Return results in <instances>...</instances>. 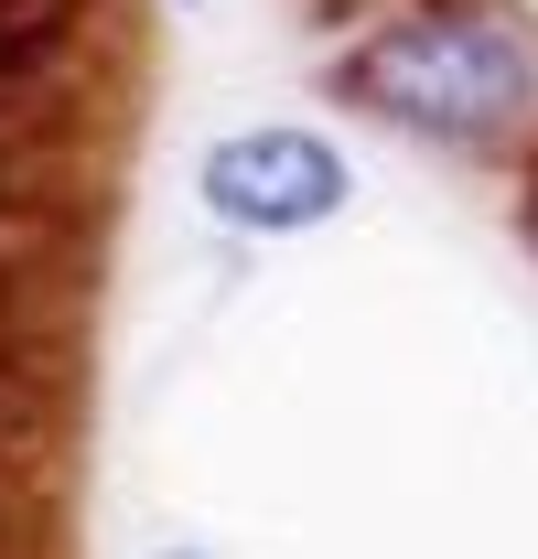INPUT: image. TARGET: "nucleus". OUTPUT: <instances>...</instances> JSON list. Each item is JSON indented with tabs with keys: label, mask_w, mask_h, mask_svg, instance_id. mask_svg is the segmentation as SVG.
Listing matches in <instances>:
<instances>
[{
	"label": "nucleus",
	"mask_w": 538,
	"mask_h": 559,
	"mask_svg": "<svg viewBox=\"0 0 538 559\" xmlns=\"http://www.w3.org/2000/svg\"><path fill=\"white\" fill-rule=\"evenodd\" d=\"M528 248H538V205H528Z\"/></svg>",
	"instance_id": "nucleus-3"
},
{
	"label": "nucleus",
	"mask_w": 538,
	"mask_h": 559,
	"mask_svg": "<svg viewBox=\"0 0 538 559\" xmlns=\"http://www.w3.org/2000/svg\"><path fill=\"white\" fill-rule=\"evenodd\" d=\"M344 97L442 140V151H506L538 119V44L506 11H431L388 22L344 55Z\"/></svg>",
	"instance_id": "nucleus-1"
},
{
	"label": "nucleus",
	"mask_w": 538,
	"mask_h": 559,
	"mask_svg": "<svg viewBox=\"0 0 538 559\" xmlns=\"http://www.w3.org/2000/svg\"><path fill=\"white\" fill-rule=\"evenodd\" d=\"M173 559H195V549H173Z\"/></svg>",
	"instance_id": "nucleus-4"
},
{
	"label": "nucleus",
	"mask_w": 538,
	"mask_h": 559,
	"mask_svg": "<svg viewBox=\"0 0 538 559\" xmlns=\"http://www.w3.org/2000/svg\"><path fill=\"white\" fill-rule=\"evenodd\" d=\"M195 194H204V215L237 226V237H302V226H324V215L355 205V162H344L324 130L269 119V130H226L204 151Z\"/></svg>",
	"instance_id": "nucleus-2"
}]
</instances>
